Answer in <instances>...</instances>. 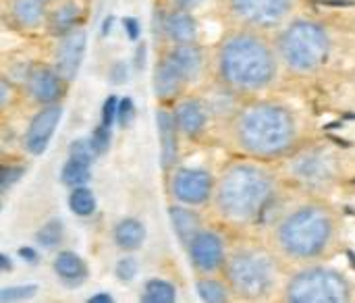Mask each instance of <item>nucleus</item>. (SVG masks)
Returning <instances> with one entry per match:
<instances>
[{
	"label": "nucleus",
	"instance_id": "nucleus-32",
	"mask_svg": "<svg viewBox=\"0 0 355 303\" xmlns=\"http://www.w3.org/2000/svg\"><path fill=\"white\" fill-rule=\"evenodd\" d=\"M69 156L73 158H81V160H87V162H94V156H98L92 148V141L89 139H75L69 148Z\"/></svg>",
	"mask_w": 355,
	"mask_h": 303
},
{
	"label": "nucleus",
	"instance_id": "nucleus-22",
	"mask_svg": "<svg viewBox=\"0 0 355 303\" xmlns=\"http://www.w3.org/2000/svg\"><path fill=\"white\" fill-rule=\"evenodd\" d=\"M79 19H81V10L75 2H60L56 8H52L48 12V21H46V27L54 33V35H67L71 33L73 29H77L79 25Z\"/></svg>",
	"mask_w": 355,
	"mask_h": 303
},
{
	"label": "nucleus",
	"instance_id": "nucleus-28",
	"mask_svg": "<svg viewBox=\"0 0 355 303\" xmlns=\"http://www.w3.org/2000/svg\"><path fill=\"white\" fill-rule=\"evenodd\" d=\"M196 291H198V295L204 302L208 303H220L229 300L227 287L220 281H216V279H202V281H198L196 283Z\"/></svg>",
	"mask_w": 355,
	"mask_h": 303
},
{
	"label": "nucleus",
	"instance_id": "nucleus-39",
	"mask_svg": "<svg viewBox=\"0 0 355 303\" xmlns=\"http://www.w3.org/2000/svg\"><path fill=\"white\" fill-rule=\"evenodd\" d=\"M19 258L29 262V264H37V252L33 248H21L19 250Z\"/></svg>",
	"mask_w": 355,
	"mask_h": 303
},
{
	"label": "nucleus",
	"instance_id": "nucleus-7",
	"mask_svg": "<svg viewBox=\"0 0 355 303\" xmlns=\"http://www.w3.org/2000/svg\"><path fill=\"white\" fill-rule=\"evenodd\" d=\"M349 295V283L329 268L302 270L287 285V300L293 303H341Z\"/></svg>",
	"mask_w": 355,
	"mask_h": 303
},
{
	"label": "nucleus",
	"instance_id": "nucleus-14",
	"mask_svg": "<svg viewBox=\"0 0 355 303\" xmlns=\"http://www.w3.org/2000/svg\"><path fill=\"white\" fill-rule=\"evenodd\" d=\"M158 27L173 44H189L196 42L198 35V23L191 17V12L185 8H175L164 12Z\"/></svg>",
	"mask_w": 355,
	"mask_h": 303
},
{
	"label": "nucleus",
	"instance_id": "nucleus-8",
	"mask_svg": "<svg viewBox=\"0 0 355 303\" xmlns=\"http://www.w3.org/2000/svg\"><path fill=\"white\" fill-rule=\"evenodd\" d=\"M293 0H229V8L237 21L248 27L268 29L279 25L291 12Z\"/></svg>",
	"mask_w": 355,
	"mask_h": 303
},
{
	"label": "nucleus",
	"instance_id": "nucleus-17",
	"mask_svg": "<svg viewBox=\"0 0 355 303\" xmlns=\"http://www.w3.org/2000/svg\"><path fill=\"white\" fill-rule=\"evenodd\" d=\"M156 123H158V137H160V162H162V168L168 171L177 162V154H179L177 133H179V129L175 123V114L168 110H158Z\"/></svg>",
	"mask_w": 355,
	"mask_h": 303
},
{
	"label": "nucleus",
	"instance_id": "nucleus-18",
	"mask_svg": "<svg viewBox=\"0 0 355 303\" xmlns=\"http://www.w3.org/2000/svg\"><path fill=\"white\" fill-rule=\"evenodd\" d=\"M166 58L183 73V77L187 81L196 79L202 71V64H204V52L202 48L196 44V42H189V44H175Z\"/></svg>",
	"mask_w": 355,
	"mask_h": 303
},
{
	"label": "nucleus",
	"instance_id": "nucleus-31",
	"mask_svg": "<svg viewBox=\"0 0 355 303\" xmlns=\"http://www.w3.org/2000/svg\"><path fill=\"white\" fill-rule=\"evenodd\" d=\"M137 270H139L137 260L131 258V256L121 258V260L116 262V266H114V275H116L123 283H131V281L137 277Z\"/></svg>",
	"mask_w": 355,
	"mask_h": 303
},
{
	"label": "nucleus",
	"instance_id": "nucleus-9",
	"mask_svg": "<svg viewBox=\"0 0 355 303\" xmlns=\"http://www.w3.org/2000/svg\"><path fill=\"white\" fill-rule=\"evenodd\" d=\"M171 191L179 204L202 206L214 196V181L206 171L200 168H179L173 175Z\"/></svg>",
	"mask_w": 355,
	"mask_h": 303
},
{
	"label": "nucleus",
	"instance_id": "nucleus-30",
	"mask_svg": "<svg viewBox=\"0 0 355 303\" xmlns=\"http://www.w3.org/2000/svg\"><path fill=\"white\" fill-rule=\"evenodd\" d=\"M89 141H92V148H94V152H96L98 156L106 154L108 148H110V127L104 125V123H100V125L94 129Z\"/></svg>",
	"mask_w": 355,
	"mask_h": 303
},
{
	"label": "nucleus",
	"instance_id": "nucleus-26",
	"mask_svg": "<svg viewBox=\"0 0 355 303\" xmlns=\"http://www.w3.org/2000/svg\"><path fill=\"white\" fill-rule=\"evenodd\" d=\"M69 208L75 216L87 218L96 212V198L85 185L73 187V191L69 193Z\"/></svg>",
	"mask_w": 355,
	"mask_h": 303
},
{
	"label": "nucleus",
	"instance_id": "nucleus-42",
	"mask_svg": "<svg viewBox=\"0 0 355 303\" xmlns=\"http://www.w3.org/2000/svg\"><path fill=\"white\" fill-rule=\"evenodd\" d=\"M89 302L92 303H112V297H110V295H106V293H102V295H94Z\"/></svg>",
	"mask_w": 355,
	"mask_h": 303
},
{
	"label": "nucleus",
	"instance_id": "nucleus-45",
	"mask_svg": "<svg viewBox=\"0 0 355 303\" xmlns=\"http://www.w3.org/2000/svg\"><path fill=\"white\" fill-rule=\"evenodd\" d=\"M44 2H46V4H48V2H56V0H44Z\"/></svg>",
	"mask_w": 355,
	"mask_h": 303
},
{
	"label": "nucleus",
	"instance_id": "nucleus-29",
	"mask_svg": "<svg viewBox=\"0 0 355 303\" xmlns=\"http://www.w3.org/2000/svg\"><path fill=\"white\" fill-rule=\"evenodd\" d=\"M37 293V285H19V287H6L0 291V302H23Z\"/></svg>",
	"mask_w": 355,
	"mask_h": 303
},
{
	"label": "nucleus",
	"instance_id": "nucleus-19",
	"mask_svg": "<svg viewBox=\"0 0 355 303\" xmlns=\"http://www.w3.org/2000/svg\"><path fill=\"white\" fill-rule=\"evenodd\" d=\"M10 17L23 29H40L48 21L44 0H10Z\"/></svg>",
	"mask_w": 355,
	"mask_h": 303
},
{
	"label": "nucleus",
	"instance_id": "nucleus-2",
	"mask_svg": "<svg viewBox=\"0 0 355 303\" xmlns=\"http://www.w3.org/2000/svg\"><path fill=\"white\" fill-rule=\"evenodd\" d=\"M275 193L272 177L254 164L227 168L214 189V202L223 218L231 223L256 220Z\"/></svg>",
	"mask_w": 355,
	"mask_h": 303
},
{
	"label": "nucleus",
	"instance_id": "nucleus-10",
	"mask_svg": "<svg viewBox=\"0 0 355 303\" xmlns=\"http://www.w3.org/2000/svg\"><path fill=\"white\" fill-rule=\"evenodd\" d=\"M187 252H189V260L196 266V270H200L204 275L216 272L218 268H223L227 264L225 243H223L220 235H216L214 231H200L187 245Z\"/></svg>",
	"mask_w": 355,
	"mask_h": 303
},
{
	"label": "nucleus",
	"instance_id": "nucleus-13",
	"mask_svg": "<svg viewBox=\"0 0 355 303\" xmlns=\"http://www.w3.org/2000/svg\"><path fill=\"white\" fill-rule=\"evenodd\" d=\"M62 83L64 79L60 77V73L56 69L50 67H35L27 71L25 77V87L31 100H35L37 104H56L62 96Z\"/></svg>",
	"mask_w": 355,
	"mask_h": 303
},
{
	"label": "nucleus",
	"instance_id": "nucleus-16",
	"mask_svg": "<svg viewBox=\"0 0 355 303\" xmlns=\"http://www.w3.org/2000/svg\"><path fill=\"white\" fill-rule=\"evenodd\" d=\"M175 123L179 133L187 135V137H198L208 121V112L204 108V104L200 100H183L179 102V106L175 108Z\"/></svg>",
	"mask_w": 355,
	"mask_h": 303
},
{
	"label": "nucleus",
	"instance_id": "nucleus-38",
	"mask_svg": "<svg viewBox=\"0 0 355 303\" xmlns=\"http://www.w3.org/2000/svg\"><path fill=\"white\" fill-rule=\"evenodd\" d=\"M144 64H146V46L139 44L137 50H135V54H133V67H135L137 71H141Z\"/></svg>",
	"mask_w": 355,
	"mask_h": 303
},
{
	"label": "nucleus",
	"instance_id": "nucleus-43",
	"mask_svg": "<svg viewBox=\"0 0 355 303\" xmlns=\"http://www.w3.org/2000/svg\"><path fill=\"white\" fill-rule=\"evenodd\" d=\"M112 17H108L106 21H104V25H102V35H108V31H110V25H112Z\"/></svg>",
	"mask_w": 355,
	"mask_h": 303
},
{
	"label": "nucleus",
	"instance_id": "nucleus-36",
	"mask_svg": "<svg viewBox=\"0 0 355 303\" xmlns=\"http://www.w3.org/2000/svg\"><path fill=\"white\" fill-rule=\"evenodd\" d=\"M108 77H110V83H114V85H123V83L127 81V77H129V69H127V64H125L123 60L112 62V67H110V71H108Z\"/></svg>",
	"mask_w": 355,
	"mask_h": 303
},
{
	"label": "nucleus",
	"instance_id": "nucleus-40",
	"mask_svg": "<svg viewBox=\"0 0 355 303\" xmlns=\"http://www.w3.org/2000/svg\"><path fill=\"white\" fill-rule=\"evenodd\" d=\"M0 106L2 108H6V104H8V98H10V85H8V79L4 77L2 79V83H0Z\"/></svg>",
	"mask_w": 355,
	"mask_h": 303
},
{
	"label": "nucleus",
	"instance_id": "nucleus-20",
	"mask_svg": "<svg viewBox=\"0 0 355 303\" xmlns=\"http://www.w3.org/2000/svg\"><path fill=\"white\" fill-rule=\"evenodd\" d=\"M168 216L173 223V229L179 237V241L187 248L191 243V239L202 231V218L198 212L185 208V204L181 206H171L168 208Z\"/></svg>",
	"mask_w": 355,
	"mask_h": 303
},
{
	"label": "nucleus",
	"instance_id": "nucleus-21",
	"mask_svg": "<svg viewBox=\"0 0 355 303\" xmlns=\"http://www.w3.org/2000/svg\"><path fill=\"white\" fill-rule=\"evenodd\" d=\"M54 272L64 285H81L87 279V264L75 252H60L54 260Z\"/></svg>",
	"mask_w": 355,
	"mask_h": 303
},
{
	"label": "nucleus",
	"instance_id": "nucleus-5",
	"mask_svg": "<svg viewBox=\"0 0 355 303\" xmlns=\"http://www.w3.org/2000/svg\"><path fill=\"white\" fill-rule=\"evenodd\" d=\"M277 50L291 71L308 73L327 60L331 42L322 25L314 21H297L281 33Z\"/></svg>",
	"mask_w": 355,
	"mask_h": 303
},
{
	"label": "nucleus",
	"instance_id": "nucleus-33",
	"mask_svg": "<svg viewBox=\"0 0 355 303\" xmlns=\"http://www.w3.org/2000/svg\"><path fill=\"white\" fill-rule=\"evenodd\" d=\"M133 119H135V104H133V100L131 98H121V102H119V114H116L119 127L127 129Z\"/></svg>",
	"mask_w": 355,
	"mask_h": 303
},
{
	"label": "nucleus",
	"instance_id": "nucleus-3",
	"mask_svg": "<svg viewBox=\"0 0 355 303\" xmlns=\"http://www.w3.org/2000/svg\"><path fill=\"white\" fill-rule=\"evenodd\" d=\"M239 146L258 158L285 154L295 141L293 116L275 104H256L245 108L237 119Z\"/></svg>",
	"mask_w": 355,
	"mask_h": 303
},
{
	"label": "nucleus",
	"instance_id": "nucleus-34",
	"mask_svg": "<svg viewBox=\"0 0 355 303\" xmlns=\"http://www.w3.org/2000/svg\"><path fill=\"white\" fill-rule=\"evenodd\" d=\"M23 175H25V166H4L2 168V177H0V189H2V193H6Z\"/></svg>",
	"mask_w": 355,
	"mask_h": 303
},
{
	"label": "nucleus",
	"instance_id": "nucleus-27",
	"mask_svg": "<svg viewBox=\"0 0 355 303\" xmlns=\"http://www.w3.org/2000/svg\"><path fill=\"white\" fill-rule=\"evenodd\" d=\"M64 239V229H62V223L58 218H52L48 223H44L40 227V231L35 233V243L46 248V250H52V248H58Z\"/></svg>",
	"mask_w": 355,
	"mask_h": 303
},
{
	"label": "nucleus",
	"instance_id": "nucleus-23",
	"mask_svg": "<svg viewBox=\"0 0 355 303\" xmlns=\"http://www.w3.org/2000/svg\"><path fill=\"white\" fill-rule=\"evenodd\" d=\"M112 239L121 250L135 252L144 245L146 241V229L137 218H123L121 223L114 225Z\"/></svg>",
	"mask_w": 355,
	"mask_h": 303
},
{
	"label": "nucleus",
	"instance_id": "nucleus-44",
	"mask_svg": "<svg viewBox=\"0 0 355 303\" xmlns=\"http://www.w3.org/2000/svg\"><path fill=\"white\" fill-rule=\"evenodd\" d=\"M2 268L8 270L10 268V262H8V256H2Z\"/></svg>",
	"mask_w": 355,
	"mask_h": 303
},
{
	"label": "nucleus",
	"instance_id": "nucleus-37",
	"mask_svg": "<svg viewBox=\"0 0 355 303\" xmlns=\"http://www.w3.org/2000/svg\"><path fill=\"white\" fill-rule=\"evenodd\" d=\"M123 23H125V29H127L129 40H131V42H137V40H139V21L133 19V17H127Z\"/></svg>",
	"mask_w": 355,
	"mask_h": 303
},
{
	"label": "nucleus",
	"instance_id": "nucleus-4",
	"mask_svg": "<svg viewBox=\"0 0 355 303\" xmlns=\"http://www.w3.org/2000/svg\"><path fill=\"white\" fill-rule=\"evenodd\" d=\"M333 229L335 225L327 210L306 206L283 218L277 229V243L293 260H314L331 245Z\"/></svg>",
	"mask_w": 355,
	"mask_h": 303
},
{
	"label": "nucleus",
	"instance_id": "nucleus-11",
	"mask_svg": "<svg viewBox=\"0 0 355 303\" xmlns=\"http://www.w3.org/2000/svg\"><path fill=\"white\" fill-rule=\"evenodd\" d=\"M60 119H62V108L58 104H48L29 121L23 137V146L31 156H42L46 152L52 135L56 133Z\"/></svg>",
	"mask_w": 355,
	"mask_h": 303
},
{
	"label": "nucleus",
	"instance_id": "nucleus-35",
	"mask_svg": "<svg viewBox=\"0 0 355 303\" xmlns=\"http://www.w3.org/2000/svg\"><path fill=\"white\" fill-rule=\"evenodd\" d=\"M119 98L116 96H110V98H106V102L102 104V121L100 123H104V125H108V127H112L114 123H116V114H119Z\"/></svg>",
	"mask_w": 355,
	"mask_h": 303
},
{
	"label": "nucleus",
	"instance_id": "nucleus-12",
	"mask_svg": "<svg viewBox=\"0 0 355 303\" xmlns=\"http://www.w3.org/2000/svg\"><path fill=\"white\" fill-rule=\"evenodd\" d=\"M85 44H87V33L81 27L60 37V44L54 54V69L60 73L64 81H73L77 77L85 56Z\"/></svg>",
	"mask_w": 355,
	"mask_h": 303
},
{
	"label": "nucleus",
	"instance_id": "nucleus-25",
	"mask_svg": "<svg viewBox=\"0 0 355 303\" xmlns=\"http://www.w3.org/2000/svg\"><path fill=\"white\" fill-rule=\"evenodd\" d=\"M141 300L146 303H173L177 300V289L162 279H152L144 287Z\"/></svg>",
	"mask_w": 355,
	"mask_h": 303
},
{
	"label": "nucleus",
	"instance_id": "nucleus-6",
	"mask_svg": "<svg viewBox=\"0 0 355 303\" xmlns=\"http://www.w3.org/2000/svg\"><path fill=\"white\" fill-rule=\"evenodd\" d=\"M225 270L231 287L248 300H258L268 295L277 281L275 262L268 256L252 250L233 254L227 260Z\"/></svg>",
	"mask_w": 355,
	"mask_h": 303
},
{
	"label": "nucleus",
	"instance_id": "nucleus-24",
	"mask_svg": "<svg viewBox=\"0 0 355 303\" xmlns=\"http://www.w3.org/2000/svg\"><path fill=\"white\" fill-rule=\"evenodd\" d=\"M89 177H92V162L87 160L69 156V160L62 164L60 181L69 187H83L89 181Z\"/></svg>",
	"mask_w": 355,
	"mask_h": 303
},
{
	"label": "nucleus",
	"instance_id": "nucleus-1",
	"mask_svg": "<svg viewBox=\"0 0 355 303\" xmlns=\"http://www.w3.org/2000/svg\"><path fill=\"white\" fill-rule=\"evenodd\" d=\"M218 73L237 92H256L272 83L277 75L275 50L256 33L229 35L218 52Z\"/></svg>",
	"mask_w": 355,
	"mask_h": 303
},
{
	"label": "nucleus",
	"instance_id": "nucleus-41",
	"mask_svg": "<svg viewBox=\"0 0 355 303\" xmlns=\"http://www.w3.org/2000/svg\"><path fill=\"white\" fill-rule=\"evenodd\" d=\"M175 4V8H185V10H191L196 6H200L204 0H171Z\"/></svg>",
	"mask_w": 355,
	"mask_h": 303
},
{
	"label": "nucleus",
	"instance_id": "nucleus-15",
	"mask_svg": "<svg viewBox=\"0 0 355 303\" xmlns=\"http://www.w3.org/2000/svg\"><path fill=\"white\" fill-rule=\"evenodd\" d=\"M187 79L183 77V73L164 56L156 69H154V92L160 100H173L177 98L183 87H185Z\"/></svg>",
	"mask_w": 355,
	"mask_h": 303
}]
</instances>
